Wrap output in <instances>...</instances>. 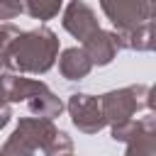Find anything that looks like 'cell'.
Returning a JSON list of instances; mask_svg holds the SVG:
<instances>
[{
    "mask_svg": "<svg viewBox=\"0 0 156 156\" xmlns=\"http://www.w3.org/2000/svg\"><path fill=\"white\" fill-rule=\"evenodd\" d=\"M58 58V37L49 27L20 32L7 51V71L15 73H46Z\"/></svg>",
    "mask_w": 156,
    "mask_h": 156,
    "instance_id": "cell-1",
    "label": "cell"
},
{
    "mask_svg": "<svg viewBox=\"0 0 156 156\" xmlns=\"http://www.w3.org/2000/svg\"><path fill=\"white\" fill-rule=\"evenodd\" d=\"M100 100V112L102 119L110 129L122 127L132 119H136V112L141 110H151V88L149 85H127V88H117L110 90L105 95L98 98Z\"/></svg>",
    "mask_w": 156,
    "mask_h": 156,
    "instance_id": "cell-2",
    "label": "cell"
},
{
    "mask_svg": "<svg viewBox=\"0 0 156 156\" xmlns=\"http://www.w3.org/2000/svg\"><path fill=\"white\" fill-rule=\"evenodd\" d=\"M100 7L107 15V20L112 22L117 37L119 34H129L136 27L156 20V5L149 2V0H117V2L102 0Z\"/></svg>",
    "mask_w": 156,
    "mask_h": 156,
    "instance_id": "cell-3",
    "label": "cell"
},
{
    "mask_svg": "<svg viewBox=\"0 0 156 156\" xmlns=\"http://www.w3.org/2000/svg\"><path fill=\"white\" fill-rule=\"evenodd\" d=\"M66 110L71 115V122L78 132L83 134H98L105 127L102 112H100V100L88 93H73L66 102Z\"/></svg>",
    "mask_w": 156,
    "mask_h": 156,
    "instance_id": "cell-4",
    "label": "cell"
},
{
    "mask_svg": "<svg viewBox=\"0 0 156 156\" xmlns=\"http://www.w3.org/2000/svg\"><path fill=\"white\" fill-rule=\"evenodd\" d=\"M61 24H63V29H66L71 37H76L80 44H83L90 34H95V32L100 29L95 10H93L88 2H80V0H73V2H68V5L63 7V20H61Z\"/></svg>",
    "mask_w": 156,
    "mask_h": 156,
    "instance_id": "cell-5",
    "label": "cell"
},
{
    "mask_svg": "<svg viewBox=\"0 0 156 156\" xmlns=\"http://www.w3.org/2000/svg\"><path fill=\"white\" fill-rule=\"evenodd\" d=\"M80 49H83V54L88 56L90 66H107V63H112V58H115L117 51H119L115 32H107V29H98L95 34H90V37L83 41Z\"/></svg>",
    "mask_w": 156,
    "mask_h": 156,
    "instance_id": "cell-6",
    "label": "cell"
},
{
    "mask_svg": "<svg viewBox=\"0 0 156 156\" xmlns=\"http://www.w3.org/2000/svg\"><path fill=\"white\" fill-rule=\"evenodd\" d=\"M15 132L37 151V149H46V144L56 136V124L51 119H39V117H22L15 127Z\"/></svg>",
    "mask_w": 156,
    "mask_h": 156,
    "instance_id": "cell-7",
    "label": "cell"
},
{
    "mask_svg": "<svg viewBox=\"0 0 156 156\" xmlns=\"http://www.w3.org/2000/svg\"><path fill=\"white\" fill-rule=\"evenodd\" d=\"M49 85L44 80H34V78H24V76H15V73H5V100L7 102H27L32 95L46 90Z\"/></svg>",
    "mask_w": 156,
    "mask_h": 156,
    "instance_id": "cell-8",
    "label": "cell"
},
{
    "mask_svg": "<svg viewBox=\"0 0 156 156\" xmlns=\"http://www.w3.org/2000/svg\"><path fill=\"white\" fill-rule=\"evenodd\" d=\"M124 156H156V117L149 112L144 127L127 141Z\"/></svg>",
    "mask_w": 156,
    "mask_h": 156,
    "instance_id": "cell-9",
    "label": "cell"
},
{
    "mask_svg": "<svg viewBox=\"0 0 156 156\" xmlns=\"http://www.w3.org/2000/svg\"><path fill=\"white\" fill-rule=\"evenodd\" d=\"M90 61L88 56L83 54V49L78 46H71V49H63L61 56H58V71L66 80H80L90 73Z\"/></svg>",
    "mask_w": 156,
    "mask_h": 156,
    "instance_id": "cell-10",
    "label": "cell"
},
{
    "mask_svg": "<svg viewBox=\"0 0 156 156\" xmlns=\"http://www.w3.org/2000/svg\"><path fill=\"white\" fill-rule=\"evenodd\" d=\"M117 46L119 49H129V51H154L156 49V20L136 27L129 34H119L117 37Z\"/></svg>",
    "mask_w": 156,
    "mask_h": 156,
    "instance_id": "cell-11",
    "label": "cell"
},
{
    "mask_svg": "<svg viewBox=\"0 0 156 156\" xmlns=\"http://www.w3.org/2000/svg\"><path fill=\"white\" fill-rule=\"evenodd\" d=\"M27 107H29V112H32L34 117H39V119H51V122H54V117H58V115L63 112V102H61L58 95H54L49 88L41 90V93H37V95H32V98L27 100Z\"/></svg>",
    "mask_w": 156,
    "mask_h": 156,
    "instance_id": "cell-12",
    "label": "cell"
},
{
    "mask_svg": "<svg viewBox=\"0 0 156 156\" xmlns=\"http://www.w3.org/2000/svg\"><path fill=\"white\" fill-rule=\"evenodd\" d=\"M22 5H24V12H27L29 17L41 20V22L54 20V17L63 10L61 0H27V2H22Z\"/></svg>",
    "mask_w": 156,
    "mask_h": 156,
    "instance_id": "cell-13",
    "label": "cell"
},
{
    "mask_svg": "<svg viewBox=\"0 0 156 156\" xmlns=\"http://www.w3.org/2000/svg\"><path fill=\"white\" fill-rule=\"evenodd\" d=\"M20 29L12 22H0V71H7V51L17 39Z\"/></svg>",
    "mask_w": 156,
    "mask_h": 156,
    "instance_id": "cell-14",
    "label": "cell"
},
{
    "mask_svg": "<svg viewBox=\"0 0 156 156\" xmlns=\"http://www.w3.org/2000/svg\"><path fill=\"white\" fill-rule=\"evenodd\" d=\"M0 156H34V149H32L17 132H12V134L7 136V141L0 146Z\"/></svg>",
    "mask_w": 156,
    "mask_h": 156,
    "instance_id": "cell-15",
    "label": "cell"
},
{
    "mask_svg": "<svg viewBox=\"0 0 156 156\" xmlns=\"http://www.w3.org/2000/svg\"><path fill=\"white\" fill-rule=\"evenodd\" d=\"M73 151V139L66 134V132H56V136L46 144V149H44V154L46 156H68Z\"/></svg>",
    "mask_w": 156,
    "mask_h": 156,
    "instance_id": "cell-16",
    "label": "cell"
},
{
    "mask_svg": "<svg viewBox=\"0 0 156 156\" xmlns=\"http://www.w3.org/2000/svg\"><path fill=\"white\" fill-rule=\"evenodd\" d=\"M22 12H24V5L22 2H17V0H0V22L15 20Z\"/></svg>",
    "mask_w": 156,
    "mask_h": 156,
    "instance_id": "cell-17",
    "label": "cell"
},
{
    "mask_svg": "<svg viewBox=\"0 0 156 156\" xmlns=\"http://www.w3.org/2000/svg\"><path fill=\"white\" fill-rule=\"evenodd\" d=\"M10 117H12V112H10V105H2V107H0V129H2V127H7Z\"/></svg>",
    "mask_w": 156,
    "mask_h": 156,
    "instance_id": "cell-18",
    "label": "cell"
},
{
    "mask_svg": "<svg viewBox=\"0 0 156 156\" xmlns=\"http://www.w3.org/2000/svg\"><path fill=\"white\" fill-rule=\"evenodd\" d=\"M2 105H7V100H5V73H0V107Z\"/></svg>",
    "mask_w": 156,
    "mask_h": 156,
    "instance_id": "cell-19",
    "label": "cell"
},
{
    "mask_svg": "<svg viewBox=\"0 0 156 156\" xmlns=\"http://www.w3.org/2000/svg\"><path fill=\"white\" fill-rule=\"evenodd\" d=\"M68 156H73V154H68Z\"/></svg>",
    "mask_w": 156,
    "mask_h": 156,
    "instance_id": "cell-20",
    "label": "cell"
}]
</instances>
